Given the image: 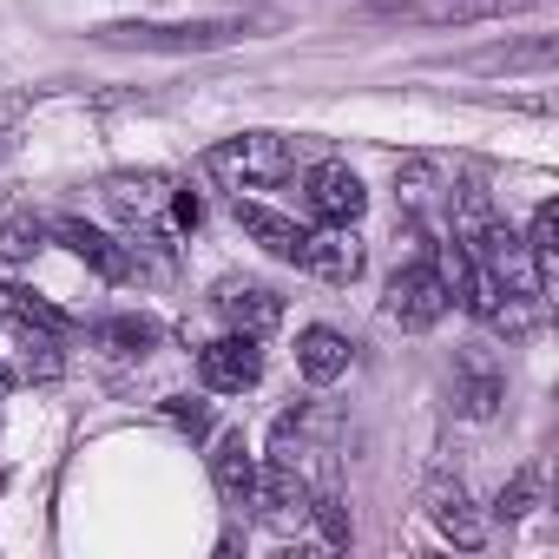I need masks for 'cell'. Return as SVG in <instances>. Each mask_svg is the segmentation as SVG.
Returning a JSON list of instances; mask_svg holds the SVG:
<instances>
[{"label": "cell", "mask_w": 559, "mask_h": 559, "mask_svg": "<svg viewBox=\"0 0 559 559\" xmlns=\"http://www.w3.org/2000/svg\"><path fill=\"white\" fill-rule=\"evenodd\" d=\"M310 480L297 474V461H284V454H270V461H257V487H250V507H263V520H276V526H290V520H310Z\"/></svg>", "instance_id": "7"}, {"label": "cell", "mask_w": 559, "mask_h": 559, "mask_svg": "<svg viewBox=\"0 0 559 559\" xmlns=\"http://www.w3.org/2000/svg\"><path fill=\"white\" fill-rule=\"evenodd\" d=\"M40 243H47V224L40 217H0V257L8 263H27V257H40Z\"/></svg>", "instance_id": "19"}, {"label": "cell", "mask_w": 559, "mask_h": 559, "mask_svg": "<svg viewBox=\"0 0 559 559\" xmlns=\"http://www.w3.org/2000/svg\"><path fill=\"white\" fill-rule=\"evenodd\" d=\"M93 343H99L106 356H132V362H145V356L165 343V330H158L152 317H106V323H93Z\"/></svg>", "instance_id": "16"}, {"label": "cell", "mask_w": 559, "mask_h": 559, "mask_svg": "<svg viewBox=\"0 0 559 559\" xmlns=\"http://www.w3.org/2000/svg\"><path fill=\"white\" fill-rule=\"evenodd\" d=\"M382 310H389V323H395V330H408V336H421V330H435V323L448 317V290H441V270H435V257H421V263H402V270L389 276V297H382Z\"/></svg>", "instance_id": "3"}, {"label": "cell", "mask_w": 559, "mask_h": 559, "mask_svg": "<svg viewBox=\"0 0 559 559\" xmlns=\"http://www.w3.org/2000/svg\"><path fill=\"white\" fill-rule=\"evenodd\" d=\"M304 270H317V276H330V284H356L362 276V243L349 237V230H310V250H304Z\"/></svg>", "instance_id": "15"}, {"label": "cell", "mask_w": 559, "mask_h": 559, "mask_svg": "<svg viewBox=\"0 0 559 559\" xmlns=\"http://www.w3.org/2000/svg\"><path fill=\"white\" fill-rule=\"evenodd\" d=\"M0 158H8V139H0Z\"/></svg>", "instance_id": "23"}, {"label": "cell", "mask_w": 559, "mask_h": 559, "mask_svg": "<svg viewBox=\"0 0 559 559\" xmlns=\"http://www.w3.org/2000/svg\"><path fill=\"white\" fill-rule=\"evenodd\" d=\"M297 139H284V132H237V139H224V145H211L204 152V171L217 178V185H230V191H243V185H270V178H284L290 165H297Z\"/></svg>", "instance_id": "2"}, {"label": "cell", "mask_w": 559, "mask_h": 559, "mask_svg": "<svg viewBox=\"0 0 559 559\" xmlns=\"http://www.w3.org/2000/svg\"><path fill=\"white\" fill-rule=\"evenodd\" d=\"M310 513L323 520V539H330V546H349V539H356V526H349V513H343V500H336V493L310 500Z\"/></svg>", "instance_id": "21"}, {"label": "cell", "mask_w": 559, "mask_h": 559, "mask_svg": "<svg viewBox=\"0 0 559 559\" xmlns=\"http://www.w3.org/2000/svg\"><path fill=\"white\" fill-rule=\"evenodd\" d=\"M441 191H448V185H441V171H435L428 158H408V165L395 171V198H402V211H408V217H428Z\"/></svg>", "instance_id": "17"}, {"label": "cell", "mask_w": 559, "mask_h": 559, "mask_svg": "<svg viewBox=\"0 0 559 559\" xmlns=\"http://www.w3.org/2000/svg\"><path fill=\"white\" fill-rule=\"evenodd\" d=\"M165 198H171V178H165V171H112V178H106V204H112L126 224L158 217Z\"/></svg>", "instance_id": "14"}, {"label": "cell", "mask_w": 559, "mask_h": 559, "mask_svg": "<svg viewBox=\"0 0 559 559\" xmlns=\"http://www.w3.org/2000/svg\"><path fill=\"white\" fill-rule=\"evenodd\" d=\"M539 493H546V474H539V467L526 461V467H513V480L500 487V500H493V513H500V520H526V513L539 507Z\"/></svg>", "instance_id": "18"}, {"label": "cell", "mask_w": 559, "mask_h": 559, "mask_svg": "<svg viewBox=\"0 0 559 559\" xmlns=\"http://www.w3.org/2000/svg\"><path fill=\"white\" fill-rule=\"evenodd\" d=\"M8 297H14V290H0V310H8Z\"/></svg>", "instance_id": "22"}, {"label": "cell", "mask_w": 559, "mask_h": 559, "mask_svg": "<svg viewBox=\"0 0 559 559\" xmlns=\"http://www.w3.org/2000/svg\"><path fill=\"white\" fill-rule=\"evenodd\" d=\"M250 21H112L93 40L99 47H139V53H211L243 40Z\"/></svg>", "instance_id": "1"}, {"label": "cell", "mask_w": 559, "mask_h": 559, "mask_svg": "<svg viewBox=\"0 0 559 559\" xmlns=\"http://www.w3.org/2000/svg\"><path fill=\"white\" fill-rule=\"evenodd\" d=\"M198 376H204V389H217V395L257 389V382H263V349H257V336L230 330V336L204 343V349H198Z\"/></svg>", "instance_id": "6"}, {"label": "cell", "mask_w": 559, "mask_h": 559, "mask_svg": "<svg viewBox=\"0 0 559 559\" xmlns=\"http://www.w3.org/2000/svg\"><path fill=\"white\" fill-rule=\"evenodd\" d=\"M53 237L80 257V263H93L99 276H106V284H132V276H139V257L126 250V243H112L106 230H93V224H80V217H60L53 224Z\"/></svg>", "instance_id": "10"}, {"label": "cell", "mask_w": 559, "mask_h": 559, "mask_svg": "<svg viewBox=\"0 0 559 559\" xmlns=\"http://www.w3.org/2000/svg\"><path fill=\"white\" fill-rule=\"evenodd\" d=\"M448 395H454V415H467V421H493V415H500V402H507V369H500V356H493V349H480V343L454 349Z\"/></svg>", "instance_id": "4"}, {"label": "cell", "mask_w": 559, "mask_h": 559, "mask_svg": "<svg viewBox=\"0 0 559 559\" xmlns=\"http://www.w3.org/2000/svg\"><path fill=\"white\" fill-rule=\"evenodd\" d=\"M230 217H237V230H243V237H257L270 257H284V263H304V250H310V230H304L290 211H276V204H257V198H243V191H237Z\"/></svg>", "instance_id": "9"}, {"label": "cell", "mask_w": 559, "mask_h": 559, "mask_svg": "<svg viewBox=\"0 0 559 559\" xmlns=\"http://www.w3.org/2000/svg\"><path fill=\"white\" fill-rule=\"evenodd\" d=\"M428 520H435V526H441V539H454V546H480V539H487V520L474 513L467 487H461V480H448V474H435V480H428Z\"/></svg>", "instance_id": "11"}, {"label": "cell", "mask_w": 559, "mask_h": 559, "mask_svg": "<svg viewBox=\"0 0 559 559\" xmlns=\"http://www.w3.org/2000/svg\"><path fill=\"white\" fill-rule=\"evenodd\" d=\"M211 480H217V500L224 507H250V487H257V454L237 428H224L211 441Z\"/></svg>", "instance_id": "13"}, {"label": "cell", "mask_w": 559, "mask_h": 559, "mask_svg": "<svg viewBox=\"0 0 559 559\" xmlns=\"http://www.w3.org/2000/svg\"><path fill=\"white\" fill-rule=\"evenodd\" d=\"M304 204H310V217H317V224H330V230H349V224L369 211V191H362V178H356L349 165H336V158H317V165L304 171Z\"/></svg>", "instance_id": "5"}, {"label": "cell", "mask_w": 559, "mask_h": 559, "mask_svg": "<svg viewBox=\"0 0 559 559\" xmlns=\"http://www.w3.org/2000/svg\"><path fill=\"white\" fill-rule=\"evenodd\" d=\"M349 362H356V349H349V336H343V330L310 323V330L297 336V369H304V382L330 389V382H343V376H349Z\"/></svg>", "instance_id": "12"}, {"label": "cell", "mask_w": 559, "mask_h": 559, "mask_svg": "<svg viewBox=\"0 0 559 559\" xmlns=\"http://www.w3.org/2000/svg\"><path fill=\"white\" fill-rule=\"evenodd\" d=\"M165 415H171L191 441H211V408H204V402H191V395H165Z\"/></svg>", "instance_id": "20"}, {"label": "cell", "mask_w": 559, "mask_h": 559, "mask_svg": "<svg viewBox=\"0 0 559 559\" xmlns=\"http://www.w3.org/2000/svg\"><path fill=\"white\" fill-rule=\"evenodd\" d=\"M211 304H217V317H224L230 330H243V336H270L276 323H284V297H276L270 284H257V276H224Z\"/></svg>", "instance_id": "8"}]
</instances>
